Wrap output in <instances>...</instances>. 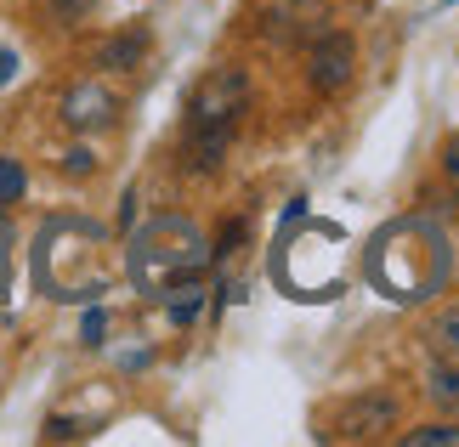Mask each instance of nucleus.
Returning <instances> with one entry per match:
<instances>
[{"label":"nucleus","mask_w":459,"mask_h":447,"mask_svg":"<svg viewBox=\"0 0 459 447\" xmlns=\"http://www.w3.org/2000/svg\"><path fill=\"white\" fill-rule=\"evenodd\" d=\"M244 108H250V74L244 68H210L193 85V97H187V165L193 170L221 165Z\"/></svg>","instance_id":"1"},{"label":"nucleus","mask_w":459,"mask_h":447,"mask_svg":"<svg viewBox=\"0 0 459 447\" xmlns=\"http://www.w3.org/2000/svg\"><path fill=\"white\" fill-rule=\"evenodd\" d=\"M392 425H397V397L392 391H358L351 402H341L329 436L334 442H380V436H392Z\"/></svg>","instance_id":"2"},{"label":"nucleus","mask_w":459,"mask_h":447,"mask_svg":"<svg viewBox=\"0 0 459 447\" xmlns=\"http://www.w3.org/2000/svg\"><path fill=\"white\" fill-rule=\"evenodd\" d=\"M351 68H358V46H351V34H324V40L312 46V57H307V80H312V91L317 97H341L346 85H351Z\"/></svg>","instance_id":"3"},{"label":"nucleus","mask_w":459,"mask_h":447,"mask_svg":"<svg viewBox=\"0 0 459 447\" xmlns=\"http://www.w3.org/2000/svg\"><path fill=\"white\" fill-rule=\"evenodd\" d=\"M114 114H119V102H114L108 85H97V80H85V85H74V91L63 97V125H68V131H80V136L108 131Z\"/></svg>","instance_id":"4"},{"label":"nucleus","mask_w":459,"mask_h":447,"mask_svg":"<svg viewBox=\"0 0 459 447\" xmlns=\"http://www.w3.org/2000/svg\"><path fill=\"white\" fill-rule=\"evenodd\" d=\"M143 57H148V34L131 29V34H114V40H102L97 68H114V74H126V68H136Z\"/></svg>","instance_id":"5"},{"label":"nucleus","mask_w":459,"mask_h":447,"mask_svg":"<svg viewBox=\"0 0 459 447\" xmlns=\"http://www.w3.org/2000/svg\"><path fill=\"white\" fill-rule=\"evenodd\" d=\"M426 391H431L437 402H448V408L459 402V357H448V351H443V363L431 368V380H426Z\"/></svg>","instance_id":"6"},{"label":"nucleus","mask_w":459,"mask_h":447,"mask_svg":"<svg viewBox=\"0 0 459 447\" xmlns=\"http://www.w3.org/2000/svg\"><path fill=\"white\" fill-rule=\"evenodd\" d=\"M403 447H459V425H420V431H403Z\"/></svg>","instance_id":"7"},{"label":"nucleus","mask_w":459,"mask_h":447,"mask_svg":"<svg viewBox=\"0 0 459 447\" xmlns=\"http://www.w3.org/2000/svg\"><path fill=\"white\" fill-rule=\"evenodd\" d=\"M23 187H29V170L17 165V159H6V153H0V210L23 199Z\"/></svg>","instance_id":"8"},{"label":"nucleus","mask_w":459,"mask_h":447,"mask_svg":"<svg viewBox=\"0 0 459 447\" xmlns=\"http://www.w3.org/2000/svg\"><path fill=\"white\" fill-rule=\"evenodd\" d=\"M431 346L448 351V357H459V312H443V317L431 323Z\"/></svg>","instance_id":"9"},{"label":"nucleus","mask_w":459,"mask_h":447,"mask_svg":"<svg viewBox=\"0 0 459 447\" xmlns=\"http://www.w3.org/2000/svg\"><path fill=\"white\" fill-rule=\"evenodd\" d=\"M46 12L57 17V23H80V17L97 12V0H46Z\"/></svg>","instance_id":"10"},{"label":"nucleus","mask_w":459,"mask_h":447,"mask_svg":"<svg viewBox=\"0 0 459 447\" xmlns=\"http://www.w3.org/2000/svg\"><path fill=\"white\" fill-rule=\"evenodd\" d=\"M63 170H68V176H91V170H97V159L85 153V148H68V153H63Z\"/></svg>","instance_id":"11"},{"label":"nucleus","mask_w":459,"mask_h":447,"mask_svg":"<svg viewBox=\"0 0 459 447\" xmlns=\"http://www.w3.org/2000/svg\"><path fill=\"white\" fill-rule=\"evenodd\" d=\"M102 329H108V317H102V312H85V346H102Z\"/></svg>","instance_id":"12"},{"label":"nucleus","mask_w":459,"mask_h":447,"mask_svg":"<svg viewBox=\"0 0 459 447\" xmlns=\"http://www.w3.org/2000/svg\"><path fill=\"white\" fill-rule=\"evenodd\" d=\"M443 170L459 182V136H448V148H443Z\"/></svg>","instance_id":"13"},{"label":"nucleus","mask_w":459,"mask_h":447,"mask_svg":"<svg viewBox=\"0 0 459 447\" xmlns=\"http://www.w3.org/2000/svg\"><path fill=\"white\" fill-rule=\"evenodd\" d=\"M12 74H17V51L0 46V85H12Z\"/></svg>","instance_id":"14"},{"label":"nucleus","mask_w":459,"mask_h":447,"mask_svg":"<svg viewBox=\"0 0 459 447\" xmlns=\"http://www.w3.org/2000/svg\"><path fill=\"white\" fill-rule=\"evenodd\" d=\"M6 249H12V221L0 216V261H6Z\"/></svg>","instance_id":"15"},{"label":"nucleus","mask_w":459,"mask_h":447,"mask_svg":"<svg viewBox=\"0 0 459 447\" xmlns=\"http://www.w3.org/2000/svg\"><path fill=\"white\" fill-rule=\"evenodd\" d=\"M443 6H454V0H443Z\"/></svg>","instance_id":"16"}]
</instances>
